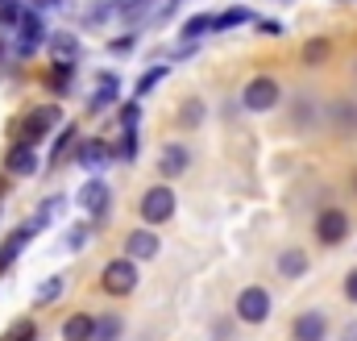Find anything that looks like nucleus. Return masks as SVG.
<instances>
[{
  "label": "nucleus",
  "instance_id": "nucleus-1",
  "mask_svg": "<svg viewBox=\"0 0 357 341\" xmlns=\"http://www.w3.org/2000/svg\"><path fill=\"white\" fill-rule=\"evenodd\" d=\"M178 200L175 191L167 187V183H154V187H146V196L137 200V212H142V221H146V229H154V225H167L171 217H175Z\"/></svg>",
  "mask_w": 357,
  "mask_h": 341
},
{
  "label": "nucleus",
  "instance_id": "nucleus-2",
  "mask_svg": "<svg viewBox=\"0 0 357 341\" xmlns=\"http://www.w3.org/2000/svg\"><path fill=\"white\" fill-rule=\"evenodd\" d=\"M278 100H282V87H278L274 75H254L245 84V92H241V108L245 113H270Z\"/></svg>",
  "mask_w": 357,
  "mask_h": 341
},
{
  "label": "nucleus",
  "instance_id": "nucleus-3",
  "mask_svg": "<svg viewBox=\"0 0 357 341\" xmlns=\"http://www.w3.org/2000/svg\"><path fill=\"white\" fill-rule=\"evenodd\" d=\"M100 287L108 291V296H129L133 287H137V262L133 258H112L104 270H100Z\"/></svg>",
  "mask_w": 357,
  "mask_h": 341
},
{
  "label": "nucleus",
  "instance_id": "nucleus-4",
  "mask_svg": "<svg viewBox=\"0 0 357 341\" xmlns=\"http://www.w3.org/2000/svg\"><path fill=\"white\" fill-rule=\"evenodd\" d=\"M233 312H237L241 325H262V321L270 317V291L266 287H258V283H254V287H241Z\"/></svg>",
  "mask_w": 357,
  "mask_h": 341
},
{
  "label": "nucleus",
  "instance_id": "nucleus-5",
  "mask_svg": "<svg viewBox=\"0 0 357 341\" xmlns=\"http://www.w3.org/2000/svg\"><path fill=\"white\" fill-rule=\"evenodd\" d=\"M63 121V108H54V104H42V108H29V117L21 121V138L17 142H29V146H38L54 125Z\"/></svg>",
  "mask_w": 357,
  "mask_h": 341
},
{
  "label": "nucleus",
  "instance_id": "nucleus-6",
  "mask_svg": "<svg viewBox=\"0 0 357 341\" xmlns=\"http://www.w3.org/2000/svg\"><path fill=\"white\" fill-rule=\"evenodd\" d=\"M17 29H21V34H17V59H33V55L42 50V42H46L42 13H38V8H25V17H21Z\"/></svg>",
  "mask_w": 357,
  "mask_h": 341
},
{
  "label": "nucleus",
  "instance_id": "nucleus-7",
  "mask_svg": "<svg viewBox=\"0 0 357 341\" xmlns=\"http://www.w3.org/2000/svg\"><path fill=\"white\" fill-rule=\"evenodd\" d=\"M349 238V217H345V208H324L320 217H316V242L320 246H341Z\"/></svg>",
  "mask_w": 357,
  "mask_h": 341
},
{
  "label": "nucleus",
  "instance_id": "nucleus-8",
  "mask_svg": "<svg viewBox=\"0 0 357 341\" xmlns=\"http://www.w3.org/2000/svg\"><path fill=\"white\" fill-rule=\"evenodd\" d=\"M108 204H112V191H108V183H104L100 175H91L88 183L79 187V208L88 212L91 221H104V217H108Z\"/></svg>",
  "mask_w": 357,
  "mask_h": 341
},
{
  "label": "nucleus",
  "instance_id": "nucleus-9",
  "mask_svg": "<svg viewBox=\"0 0 357 341\" xmlns=\"http://www.w3.org/2000/svg\"><path fill=\"white\" fill-rule=\"evenodd\" d=\"M33 233H38V225H33V221H25V225H17V229L0 242V275H8V266H13V262L21 258V250L33 242Z\"/></svg>",
  "mask_w": 357,
  "mask_h": 341
},
{
  "label": "nucleus",
  "instance_id": "nucleus-10",
  "mask_svg": "<svg viewBox=\"0 0 357 341\" xmlns=\"http://www.w3.org/2000/svg\"><path fill=\"white\" fill-rule=\"evenodd\" d=\"M291 338L295 341H324L328 338V317L320 308H307L291 321Z\"/></svg>",
  "mask_w": 357,
  "mask_h": 341
},
{
  "label": "nucleus",
  "instance_id": "nucleus-11",
  "mask_svg": "<svg viewBox=\"0 0 357 341\" xmlns=\"http://www.w3.org/2000/svg\"><path fill=\"white\" fill-rule=\"evenodd\" d=\"M38 167H42V163H38V150H33L29 142H13V146H8V154H4V170H8V175L33 179Z\"/></svg>",
  "mask_w": 357,
  "mask_h": 341
},
{
  "label": "nucleus",
  "instance_id": "nucleus-12",
  "mask_svg": "<svg viewBox=\"0 0 357 341\" xmlns=\"http://www.w3.org/2000/svg\"><path fill=\"white\" fill-rule=\"evenodd\" d=\"M75 163L88 170V175H100V170L112 163V146L104 142V138H91V142H79V150H75Z\"/></svg>",
  "mask_w": 357,
  "mask_h": 341
},
{
  "label": "nucleus",
  "instance_id": "nucleus-13",
  "mask_svg": "<svg viewBox=\"0 0 357 341\" xmlns=\"http://www.w3.org/2000/svg\"><path fill=\"white\" fill-rule=\"evenodd\" d=\"M158 246H162V238L154 233V229H129V238H125V258H133V262H146V258L158 254Z\"/></svg>",
  "mask_w": 357,
  "mask_h": 341
},
{
  "label": "nucleus",
  "instance_id": "nucleus-14",
  "mask_svg": "<svg viewBox=\"0 0 357 341\" xmlns=\"http://www.w3.org/2000/svg\"><path fill=\"white\" fill-rule=\"evenodd\" d=\"M116 96H121V75H116V71H100V75H96V92H91L88 108L91 113H104V108L116 104Z\"/></svg>",
  "mask_w": 357,
  "mask_h": 341
},
{
  "label": "nucleus",
  "instance_id": "nucleus-15",
  "mask_svg": "<svg viewBox=\"0 0 357 341\" xmlns=\"http://www.w3.org/2000/svg\"><path fill=\"white\" fill-rule=\"evenodd\" d=\"M187 167H191V150H187L183 142H167L162 154H158V175H162V179H178Z\"/></svg>",
  "mask_w": 357,
  "mask_h": 341
},
{
  "label": "nucleus",
  "instance_id": "nucleus-16",
  "mask_svg": "<svg viewBox=\"0 0 357 341\" xmlns=\"http://www.w3.org/2000/svg\"><path fill=\"white\" fill-rule=\"evenodd\" d=\"M46 87H50L54 96H67V92L75 87V63H71V59H59V63L46 71Z\"/></svg>",
  "mask_w": 357,
  "mask_h": 341
},
{
  "label": "nucleus",
  "instance_id": "nucleus-17",
  "mask_svg": "<svg viewBox=\"0 0 357 341\" xmlns=\"http://www.w3.org/2000/svg\"><path fill=\"white\" fill-rule=\"evenodd\" d=\"M96 333V317L91 312H71L63 321V341H91Z\"/></svg>",
  "mask_w": 357,
  "mask_h": 341
},
{
  "label": "nucleus",
  "instance_id": "nucleus-18",
  "mask_svg": "<svg viewBox=\"0 0 357 341\" xmlns=\"http://www.w3.org/2000/svg\"><path fill=\"white\" fill-rule=\"evenodd\" d=\"M245 21H254V8L233 4V8H225V13H216V17H212V29H216V34H225V29H237V25H245Z\"/></svg>",
  "mask_w": 357,
  "mask_h": 341
},
{
  "label": "nucleus",
  "instance_id": "nucleus-19",
  "mask_svg": "<svg viewBox=\"0 0 357 341\" xmlns=\"http://www.w3.org/2000/svg\"><path fill=\"white\" fill-rule=\"evenodd\" d=\"M278 275H282V279H299V275H307V254H303L299 246L282 250V254H278Z\"/></svg>",
  "mask_w": 357,
  "mask_h": 341
},
{
  "label": "nucleus",
  "instance_id": "nucleus-20",
  "mask_svg": "<svg viewBox=\"0 0 357 341\" xmlns=\"http://www.w3.org/2000/svg\"><path fill=\"white\" fill-rule=\"evenodd\" d=\"M121 317L116 312H96V333H91V341H121Z\"/></svg>",
  "mask_w": 357,
  "mask_h": 341
},
{
  "label": "nucleus",
  "instance_id": "nucleus-21",
  "mask_svg": "<svg viewBox=\"0 0 357 341\" xmlns=\"http://www.w3.org/2000/svg\"><path fill=\"white\" fill-rule=\"evenodd\" d=\"M50 50H54V59H71V63H75V55H79V38H75L71 29H59V34H50Z\"/></svg>",
  "mask_w": 357,
  "mask_h": 341
},
{
  "label": "nucleus",
  "instance_id": "nucleus-22",
  "mask_svg": "<svg viewBox=\"0 0 357 341\" xmlns=\"http://www.w3.org/2000/svg\"><path fill=\"white\" fill-rule=\"evenodd\" d=\"M208 29H212V13H195L183 21V42H199Z\"/></svg>",
  "mask_w": 357,
  "mask_h": 341
},
{
  "label": "nucleus",
  "instance_id": "nucleus-23",
  "mask_svg": "<svg viewBox=\"0 0 357 341\" xmlns=\"http://www.w3.org/2000/svg\"><path fill=\"white\" fill-rule=\"evenodd\" d=\"M79 142V129L75 125H63V133L54 138V150H50V163H63L67 154H71V146Z\"/></svg>",
  "mask_w": 357,
  "mask_h": 341
},
{
  "label": "nucleus",
  "instance_id": "nucleus-24",
  "mask_svg": "<svg viewBox=\"0 0 357 341\" xmlns=\"http://www.w3.org/2000/svg\"><path fill=\"white\" fill-rule=\"evenodd\" d=\"M63 291H67V279H63V275H50V279H46L42 287H38L33 304H38V308H42V304H54V300H59Z\"/></svg>",
  "mask_w": 357,
  "mask_h": 341
},
{
  "label": "nucleus",
  "instance_id": "nucleus-25",
  "mask_svg": "<svg viewBox=\"0 0 357 341\" xmlns=\"http://www.w3.org/2000/svg\"><path fill=\"white\" fill-rule=\"evenodd\" d=\"M137 129H129V133H121V142L112 146V159H121V163H137Z\"/></svg>",
  "mask_w": 357,
  "mask_h": 341
},
{
  "label": "nucleus",
  "instance_id": "nucleus-26",
  "mask_svg": "<svg viewBox=\"0 0 357 341\" xmlns=\"http://www.w3.org/2000/svg\"><path fill=\"white\" fill-rule=\"evenodd\" d=\"M150 4L154 0H116V17L129 25V21H142L146 13H150Z\"/></svg>",
  "mask_w": 357,
  "mask_h": 341
},
{
  "label": "nucleus",
  "instance_id": "nucleus-27",
  "mask_svg": "<svg viewBox=\"0 0 357 341\" xmlns=\"http://www.w3.org/2000/svg\"><path fill=\"white\" fill-rule=\"evenodd\" d=\"M108 17H116V0H100V4H91L88 17H84V25H88V29H100Z\"/></svg>",
  "mask_w": 357,
  "mask_h": 341
},
{
  "label": "nucleus",
  "instance_id": "nucleus-28",
  "mask_svg": "<svg viewBox=\"0 0 357 341\" xmlns=\"http://www.w3.org/2000/svg\"><path fill=\"white\" fill-rule=\"evenodd\" d=\"M88 238H91V221H79V225H71V229H67V238H63V246L79 254V250L88 246Z\"/></svg>",
  "mask_w": 357,
  "mask_h": 341
},
{
  "label": "nucleus",
  "instance_id": "nucleus-29",
  "mask_svg": "<svg viewBox=\"0 0 357 341\" xmlns=\"http://www.w3.org/2000/svg\"><path fill=\"white\" fill-rule=\"evenodd\" d=\"M199 121H204V100H183V104H178V125L191 129V125H199Z\"/></svg>",
  "mask_w": 357,
  "mask_h": 341
},
{
  "label": "nucleus",
  "instance_id": "nucleus-30",
  "mask_svg": "<svg viewBox=\"0 0 357 341\" xmlns=\"http://www.w3.org/2000/svg\"><path fill=\"white\" fill-rule=\"evenodd\" d=\"M137 121H142V104H137V100H129V104L116 108V125H121V133L137 129Z\"/></svg>",
  "mask_w": 357,
  "mask_h": 341
},
{
  "label": "nucleus",
  "instance_id": "nucleus-31",
  "mask_svg": "<svg viewBox=\"0 0 357 341\" xmlns=\"http://www.w3.org/2000/svg\"><path fill=\"white\" fill-rule=\"evenodd\" d=\"M59 208H67V196H63V191H59V196H46V200L38 204V217H33V225L42 229V225H46V221H50Z\"/></svg>",
  "mask_w": 357,
  "mask_h": 341
},
{
  "label": "nucleus",
  "instance_id": "nucleus-32",
  "mask_svg": "<svg viewBox=\"0 0 357 341\" xmlns=\"http://www.w3.org/2000/svg\"><path fill=\"white\" fill-rule=\"evenodd\" d=\"M333 55V42L328 38H312L307 46H303V63H324Z\"/></svg>",
  "mask_w": 357,
  "mask_h": 341
},
{
  "label": "nucleus",
  "instance_id": "nucleus-33",
  "mask_svg": "<svg viewBox=\"0 0 357 341\" xmlns=\"http://www.w3.org/2000/svg\"><path fill=\"white\" fill-rule=\"evenodd\" d=\"M0 341H38V325L25 317V321H17V325H13V329H8Z\"/></svg>",
  "mask_w": 357,
  "mask_h": 341
},
{
  "label": "nucleus",
  "instance_id": "nucleus-34",
  "mask_svg": "<svg viewBox=\"0 0 357 341\" xmlns=\"http://www.w3.org/2000/svg\"><path fill=\"white\" fill-rule=\"evenodd\" d=\"M162 80H167V67H150V71H142V80H137L133 92H137V96H146V92H154V87L162 84Z\"/></svg>",
  "mask_w": 357,
  "mask_h": 341
},
{
  "label": "nucleus",
  "instance_id": "nucleus-35",
  "mask_svg": "<svg viewBox=\"0 0 357 341\" xmlns=\"http://www.w3.org/2000/svg\"><path fill=\"white\" fill-rule=\"evenodd\" d=\"M21 17H25L21 0H0V25H21Z\"/></svg>",
  "mask_w": 357,
  "mask_h": 341
},
{
  "label": "nucleus",
  "instance_id": "nucleus-36",
  "mask_svg": "<svg viewBox=\"0 0 357 341\" xmlns=\"http://www.w3.org/2000/svg\"><path fill=\"white\" fill-rule=\"evenodd\" d=\"M108 50H112V55H121V59H125V55H133V50H137V34H121V38H112V42H108Z\"/></svg>",
  "mask_w": 357,
  "mask_h": 341
},
{
  "label": "nucleus",
  "instance_id": "nucleus-37",
  "mask_svg": "<svg viewBox=\"0 0 357 341\" xmlns=\"http://www.w3.org/2000/svg\"><path fill=\"white\" fill-rule=\"evenodd\" d=\"M345 300H354V304H357V270L345 275Z\"/></svg>",
  "mask_w": 357,
  "mask_h": 341
},
{
  "label": "nucleus",
  "instance_id": "nucleus-38",
  "mask_svg": "<svg viewBox=\"0 0 357 341\" xmlns=\"http://www.w3.org/2000/svg\"><path fill=\"white\" fill-rule=\"evenodd\" d=\"M59 0H25V8H38V13H46V8H54Z\"/></svg>",
  "mask_w": 357,
  "mask_h": 341
},
{
  "label": "nucleus",
  "instance_id": "nucleus-39",
  "mask_svg": "<svg viewBox=\"0 0 357 341\" xmlns=\"http://www.w3.org/2000/svg\"><path fill=\"white\" fill-rule=\"evenodd\" d=\"M341 341H357V321H349V325L341 329Z\"/></svg>",
  "mask_w": 357,
  "mask_h": 341
},
{
  "label": "nucleus",
  "instance_id": "nucleus-40",
  "mask_svg": "<svg viewBox=\"0 0 357 341\" xmlns=\"http://www.w3.org/2000/svg\"><path fill=\"white\" fill-rule=\"evenodd\" d=\"M258 29H262V34H282V25H278V21H258Z\"/></svg>",
  "mask_w": 357,
  "mask_h": 341
},
{
  "label": "nucleus",
  "instance_id": "nucleus-41",
  "mask_svg": "<svg viewBox=\"0 0 357 341\" xmlns=\"http://www.w3.org/2000/svg\"><path fill=\"white\" fill-rule=\"evenodd\" d=\"M4 191H8V183H4V179H0V196H4Z\"/></svg>",
  "mask_w": 357,
  "mask_h": 341
},
{
  "label": "nucleus",
  "instance_id": "nucleus-42",
  "mask_svg": "<svg viewBox=\"0 0 357 341\" xmlns=\"http://www.w3.org/2000/svg\"><path fill=\"white\" fill-rule=\"evenodd\" d=\"M4 46H8V42H4V38H0V59H4Z\"/></svg>",
  "mask_w": 357,
  "mask_h": 341
},
{
  "label": "nucleus",
  "instance_id": "nucleus-43",
  "mask_svg": "<svg viewBox=\"0 0 357 341\" xmlns=\"http://www.w3.org/2000/svg\"><path fill=\"white\" fill-rule=\"evenodd\" d=\"M354 187H357V179H354Z\"/></svg>",
  "mask_w": 357,
  "mask_h": 341
},
{
  "label": "nucleus",
  "instance_id": "nucleus-44",
  "mask_svg": "<svg viewBox=\"0 0 357 341\" xmlns=\"http://www.w3.org/2000/svg\"><path fill=\"white\" fill-rule=\"evenodd\" d=\"M59 4H63V0H59Z\"/></svg>",
  "mask_w": 357,
  "mask_h": 341
}]
</instances>
